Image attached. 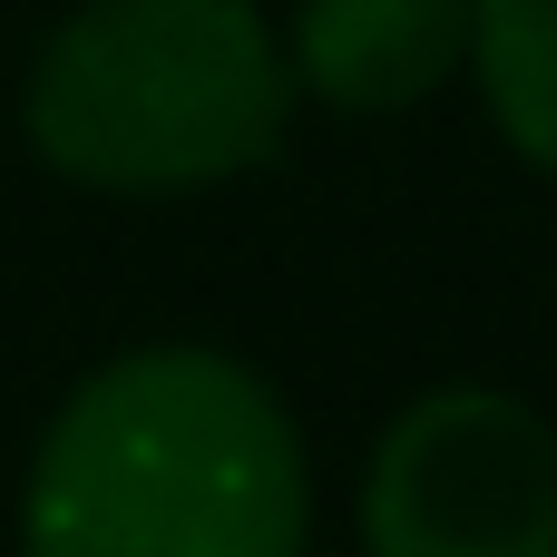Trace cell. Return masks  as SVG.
Segmentation results:
<instances>
[{"mask_svg":"<svg viewBox=\"0 0 557 557\" xmlns=\"http://www.w3.org/2000/svg\"><path fill=\"white\" fill-rule=\"evenodd\" d=\"M294 411L225 352L157 343L88 372L20 490V557H304Z\"/></svg>","mask_w":557,"mask_h":557,"instance_id":"obj_1","label":"cell"},{"mask_svg":"<svg viewBox=\"0 0 557 557\" xmlns=\"http://www.w3.org/2000/svg\"><path fill=\"white\" fill-rule=\"evenodd\" d=\"M29 147L98 196H196L284 147L294 59L255 0H88L29 59Z\"/></svg>","mask_w":557,"mask_h":557,"instance_id":"obj_2","label":"cell"},{"mask_svg":"<svg viewBox=\"0 0 557 557\" xmlns=\"http://www.w3.org/2000/svg\"><path fill=\"white\" fill-rule=\"evenodd\" d=\"M372 557H557V431L519 392H421L362 480Z\"/></svg>","mask_w":557,"mask_h":557,"instance_id":"obj_3","label":"cell"},{"mask_svg":"<svg viewBox=\"0 0 557 557\" xmlns=\"http://www.w3.org/2000/svg\"><path fill=\"white\" fill-rule=\"evenodd\" d=\"M470 59V0H304L294 69L313 98L392 117Z\"/></svg>","mask_w":557,"mask_h":557,"instance_id":"obj_4","label":"cell"},{"mask_svg":"<svg viewBox=\"0 0 557 557\" xmlns=\"http://www.w3.org/2000/svg\"><path fill=\"white\" fill-rule=\"evenodd\" d=\"M470 69L499 137L557 186V0H470Z\"/></svg>","mask_w":557,"mask_h":557,"instance_id":"obj_5","label":"cell"}]
</instances>
